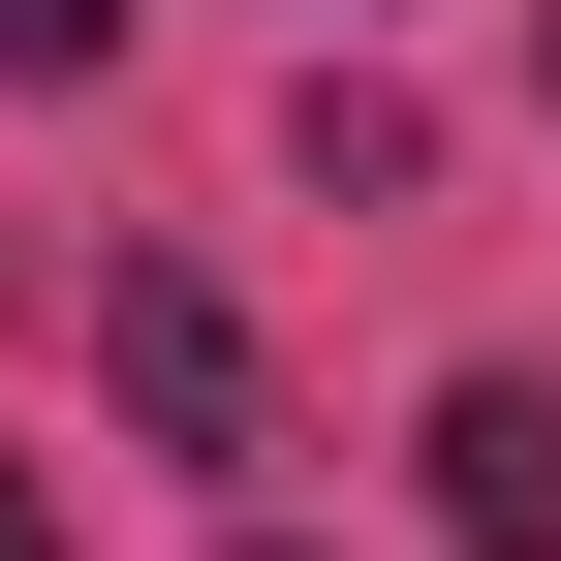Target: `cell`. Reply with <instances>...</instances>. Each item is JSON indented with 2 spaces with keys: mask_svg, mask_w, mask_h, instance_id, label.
I'll return each mask as SVG.
<instances>
[{
  "mask_svg": "<svg viewBox=\"0 0 561 561\" xmlns=\"http://www.w3.org/2000/svg\"><path fill=\"white\" fill-rule=\"evenodd\" d=\"M94 343H125V405H157L187 468H250V343H219V280H157V250H125V280H94Z\"/></svg>",
  "mask_w": 561,
  "mask_h": 561,
  "instance_id": "1",
  "label": "cell"
},
{
  "mask_svg": "<svg viewBox=\"0 0 561 561\" xmlns=\"http://www.w3.org/2000/svg\"><path fill=\"white\" fill-rule=\"evenodd\" d=\"M437 530L468 561H561V405L530 375H437Z\"/></svg>",
  "mask_w": 561,
  "mask_h": 561,
  "instance_id": "2",
  "label": "cell"
},
{
  "mask_svg": "<svg viewBox=\"0 0 561 561\" xmlns=\"http://www.w3.org/2000/svg\"><path fill=\"white\" fill-rule=\"evenodd\" d=\"M125 32V0H0V94H62V62H94Z\"/></svg>",
  "mask_w": 561,
  "mask_h": 561,
  "instance_id": "3",
  "label": "cell"
},
{
  "mask_svg": "<svg viewBox=\"0 0 561 561\" xmlns=\"http://www.w3.org/2000/svg\"><path fill=\"white\" fill-rule=\"evenodd\" d=\"M0 561H62V500H32V468H0Z\"/></svg>",
  "mask_w": 561,
  "mask_h": 561,
  "instance_id": "4",
  "label": "cell"
}]
</instances>
